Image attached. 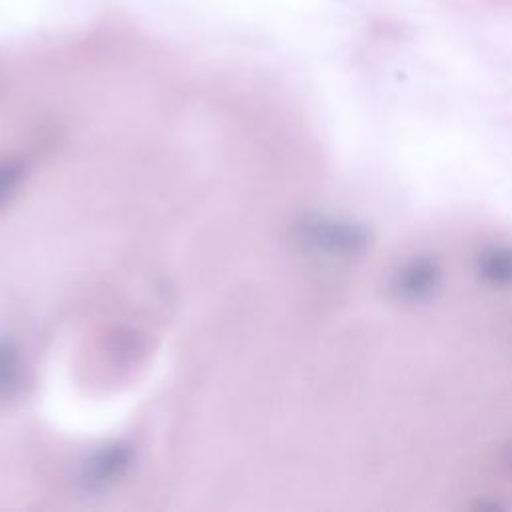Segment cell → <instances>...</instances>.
<instances>
[{
    "mask_svg": "<svg viewBox=\"0 0 512 512\" xmlns=\"http://www.w3.org/2000/svg\"><path fill=\"white\" fill-rule=\"evenodd\" d=\"M442 284V266L428 254H412L398 262L388 276V292L398 302H424L434 298Z\"/></svg>",
    "mask_w": 512,
    "mask_h": 512,
    "instance_id": "2",
    "label": "cell"
},
{
    "mask_svg": "<svg viewBox=\"0 0 512 512\" xmlns=\"http://www.w3.org/2000/svg\"><path fill=\"white\" fill-rule=\"evenodd\" d=\"M296 242L320 258L356 256L366 246V232L348 222L330 218H308L296 226Z\"/></svg>",
    "mask_w": 512,
    "mask_h": 512,
    "instance_id": "1",
    "label": "cell"
},
{
    "mask_svg": "<svg viewBox=\"0 0 512 512\" xmlns=\"http://www.w3.org/2000/svg\"><path fill=\"white\" fill-rule=\"evenodd\" d=\"M22 176V166L16 160H2L0 162V206L12 194L18 180Z\"/></svg>",
    "mask_w": 512,
    "mask_h": 512,
    "instance_id": "6",
    "label": "cell"
},
{
    "mask_svg": "<svg viewBox=\"0 0 512 512\" xmlns=\"http://www.w3.org/2000/svg\"><path fill=\"white\" fill-rule=\"evenodd\" d=\"M130 466V450L126 446H110L96 452L82 466L80 482L88 490H102L116 484Z\"/></svg>",
    "mask_w": 512,
    "mask_h": 512,
    "instance_id": "3",
    "label": "cell"
},
{
    "mask_svg": "<svg viewBox=\"0 0 512 512\" xmlns=\"http://www.w3.org/2000/svg\"><path fill=\"white\" fill-rule=\"evenodd\" d=\"M20 378L22 366L18 350L10 342L0 340V400L12 398L16 394L20 388Z\"/></svg>",
    "mask_w": 512,
    "mask_h": 512,
    "instance_id": "5",
    "label": "cell"
},
{
    "mask_svg": "<svg viewBox=\"0 0 512 512\" xmlns=\"http://www.w3.org/2000/svg\"><path fill=\"white\" fill-rule=\"evenodd\" d=\"M474 270L490 286L512 284V244H488L478 252Z\"/></svg>",
    "mask_w": 512,
    "mask_h": 512,
    "instance_id": "4",
    "label": "cell"
}]
</instances>
